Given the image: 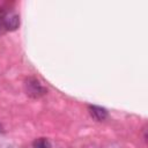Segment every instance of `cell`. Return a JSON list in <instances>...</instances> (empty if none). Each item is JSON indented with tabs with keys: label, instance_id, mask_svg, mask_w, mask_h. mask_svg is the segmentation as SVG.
Masks as SVG:
<instances>
[{
	"label": "cell",
	"instance_id": "cell-1",
	"mask_svg": "<svg viewBox=\"0 0 148 148\" xmlns=\"http://www.w3.org/2000/svg\"><path fill=\"white\" fill-rule=\"evenodd\" d=\"M24 90L25 94L31 98H39L46 94V88L36 79V77H28L24 81Z\"/></svg>",
	"mask_w": 148,
	"mask_h": 148
},
{
	"label": "cell",
	"instance_id": "cell-2",
	"mask_svg": "<svg viewBox=\"0 0 148 148\" xmlns=\"http://www.w3.org/2000/svg\"><path fill=\"white\" fill-rule=\"evenodd\" d=\"M2 22H3V25L7 30L9 31H14L18 28L20 25V16L17 13L15 12H8L5 14L3 18H2Z\"/></svg>",
	"mask_w": 148,
	"mask_h": 148
},
{
	"label": "cell",
	"instance_id": "cell-3",
	"mask_svg": "<svg viewBox=\"0 0 148 148\" xmlns=\"http://www.w3.org/2000/svg\"><path fill=\"white\" fill-rule=\"evenodd\" d=\"M88 109H89L90 116H91L95 120H97V121H103V120H105V119L108 118V116H109L106 109H104V108H102V106L89 105Z\"/></svg>",
	"mask_w": 148,
	"mask_h": 148
},
{
	"label": "cell",
	"instance_id": "cell-4",
	"mask_svg": "<svg viewBox=\"0 0 148 148\" xmlns=\"http://www.w3.org/2000/svg\"><path fill=\"white\" fill-rule=\"evenodd\" d=\"M34 148H51V143L46 138H38L32 142Z\"/></svg>",
	"mask_w": 148,
	"mask_h": 148
},
{
	"label": "cell",
	"instance_id": "cell-5",
	"mask_svg": "<svg viewBox=\"0 0 148 148\" xmlns=\"http://www.w3.org/2000/svg\"><path fill=\"white\" fill-rule=\"evenodd\" d=\"M0 132H1V133H3V132H5V131H3V127H2V125H1V124H0Z\"/></svg>",
	"mask_w": 148,
	"mask_h": 148
},
{
	"label": "cell",
	"instance_id": "cell-6",
	"mask_svg": "<svg viewBox=\"0 0 148 148\" xmlns=\"http://www.w3.org/2000/svg\"><path fill=\"white\" fill-rule=\"evenodd\" d=\"M0 25H1V21H0Z\"/></svg>",
	"mask_w": 148,
	"mask_h": 148
}]
</instances>
